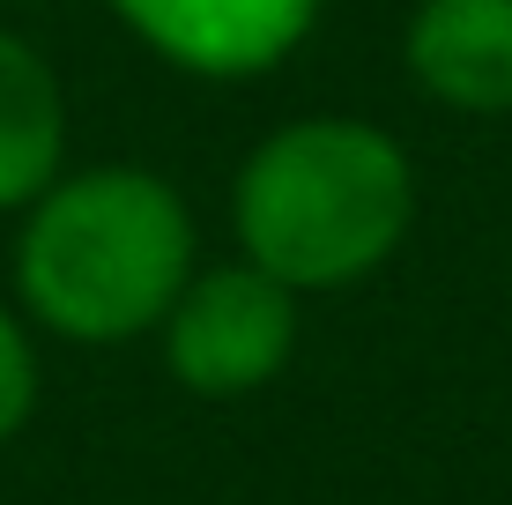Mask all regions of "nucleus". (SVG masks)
Masks as SVG:
<instances>
[{
  "instance_id": "obj_1",
  "label": "nucleus",
  "mask_w": 512,
  "mask_h": 505,
  "mask_svg": "<svg viewBox=\"0 0 512 505\" xmlns=\"http://www.w3.org/2000/svg\"><path fill=\"white\" fill-rule=\"evenodd\" d=\"M193 283V208L141 164L60 171L15 223V298L60 342L156 335Z\"/></svg>"
},
{
  "instance_id": "obj_2",
  "label": "nucleus",
  "mask_w": 512,
  "mask_h": 505,
  "mask_svg": "<svg viewBox=\"0 0 512 505\" xmlns=\"http://www.w3.org/2000/svg\"><path fill=\"white\" fill-rule=\"evenodd\" d=\"M231 223L282 290H349L401 253L416 223V164L372 119H290L238 164Z\"/></svg>"
},
{
  "instance_id": "obj_3",
  "label": "nucleus",
  "mask_w": 512,
  "mask_h": 505,
  "mask_svg": "<svg viewBox=\"0 0 512 505\" xmlns=\"http://www.w3.org/2000/svg\"><path fill=\"white\" fill-rule=\"evenodd\" d=\"M164 364L186 394L231 402L253 394L290 364L297 350V290H282L268 268L231 260V268H193L179 305L164 312Z\"/></svg>"
},
{
  "instance_id": "obj_4",
  "label": "nucleus",
  "mask_w": 512,
  "mask_h": 505,
  "mask_svg": "<svg viewBox=\"0 0 512 505\" xmlns=\"http://www.w3.org/2000/svg\"><path fill=\"white\" fill-rule=\"evenodd\" d=\"M164 67L201 82H253L320 23V0H104Z\"/></svg>"
},
{
  "instance_id": "obj_5",
  "label": "nucleus",
  "mask_w": 512,
  "mask_h": 505,
  "mask_svg": "<svg viewBox=\"0 0 512 505\" xmlns=\"http://www.w3.org/2000/svg\"><path fill=\"white\" fill-rule=\"evenodd\" d=\"M416 90L446 112L505 119L512 112V0H416L401 38Z\"/></svg>"
},
{
  "instance_id": "obj_6",
  "label": "nucleus",
  "mask_w": 512,
  "mask_h": 505,
  "mask_svg": "<svg viewBox=\"0 0 512 505\" xmlns=\"http://www.w3.org/2000/svg\"><path fill=\"white\" fill-rule=\"evenodd\" d=\"M67 171V90L23 30H0V216H23Z\"/></svg>"
},
{
  "instance_id": "obj_7",
  "label": "nucleus",
  "mask_w": 512,
  "mask_h": 505,
  "mask_svg": "<svg viewBox=\"0 0 512 505\" xmlns=\"http://www.w3.org/2000/svg\"><path fill=\"white\" fill-rule=\"evenodd\" d=\"M30 409H38V342L0 305V446L30 424Z\"/></svg>"
}]
</instances>
